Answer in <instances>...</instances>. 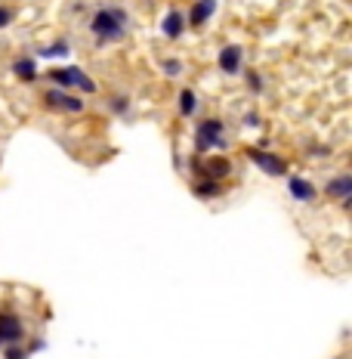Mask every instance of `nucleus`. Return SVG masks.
<instances>
[{
	"label": "nucleus",
	"mask_w": 352,
	"mask_h": 359,
	"mask_svg": "<svg viewBox=\"0 0 352 359\" xmlns=\"http://www.w3.org/2000/svg\"><path fill=\"white\" fill-rule=\"evenodd\" d=\"M287 192H291V198L300 205H312L315 198H319V189H315L306 177H297V174H287Z\"/></svg>",
	"instance_id": "obj_6"
},
{
	"label": "nucleus",
	"mask_w": 352,
	"mask_h": 359,
	"mask_svg": "<svg viewBox=\"0 0 352 359\" xmlns=\"http://www.w3.org/2000/svg\"><path fill=\"white\" fill-rule=\"evenodd\" d=\"M325 196L343 202V207H349V202H352V174H337L334 180H328Z\"/></svg>",
	"instance_id": "obj_8"
},
{
	"label": "nucleus",
	"mask_w": 352,
	"mask_h": 359,
	"mask_svg": "<svg viewBox=\"0 0 352 359\" xmlns=\"http://www.w3.org/2000/svg\"><path fill=\"white\" fill-rule=\"evenodd\" d=\"M127 31H130V16L121 6H99L90 19V34L99 47L118 44L127 38Z\"/></svg>",
	"instance_id": "obj_1"
},
{
	"label": "nucleus",
	"mask_w": 352,
	"mask_h": 359,
	"mask_svg": "<svg viewBox=\"0 0 352 359\" xmlns=\"http://www.w3.org/2000/svg\"><path fill=\"white\" fill-rule=\"evenodd\" d=\"M3 359H28L31 356V350H25L22 344H3Z\"/></svg>",
	"instance_id": "obj_17"
},
{
	"label": "nucleus",
	"mask_w": 352,
	"mask_h": 359,
	"mask_svg": "<svg viewBox=\"0 0 352 359\" xmlns=\"http://www.w3.org/2000/svg\"><path fill=\"white\" fill-rule=\"evenodd\" d=\"M127 105H130V99H127V96H114V99H109V109H112L114 115H127Z\"/></svg>",
	"instance_id": "obj_19"
},
{
	"label": "nucleus",
	"mask_w": 352,
	"mask_h": 359,
	"mask_svg": "<svg viewBox=\"0 0 352 359\" xmlns=\"http://www.w3.org/2000/svg\"><path fill=\"white\" fill-rule=\"evenodd\" d=\"M244 155H247V161L257 164L263 174H269V177H287V164H284L282 155L266 152V149H247Z\"/></svg>",
	"instance_id": "obj_4"
},
{
	"label": "nucleus",
	"mask_w": 352,
	"mask_h": 359,
	"mask_svg": "<svg viewBox=\"0 0 352 359\" xmlns=\"http://www.w3.org/2000/svg\"><path fill=\"white\" fill-rule=\"evenodd\" d=\"M13 75H16L22 84H34L38 81V66H34L31 56H22V59L13 62Z\"/></svg>",
	"instance_id": "obj_11"
},
{
	"label": "nucleus",
	"mask_w": 352,
	"mask_h": 359,
	"mask_svg": "<svg viewBox=\"0 0 352 359\" xmlns=\"http://www.w3.org/2000/svg\"><path fill=\"white\" fill-rule=\"evenodd\" d=\"M222 189H226V186H222L220 180H195V186H192L195 198H217V196H222Z\"/></svg>",
	"instance_id": "obj_13"
},
{
	"label": "nucleus",
	"mask_w": 352,
	"mask_h": 359,
	"mask_svg": "<svg viewBox=\"0 0 352 359\" xmlns=\"http://www.w3.org/2000/svg\"><path fill=\"white\" fill-rule=\"evenodd\" d=\"M49 81H53V87H59V90H68V87H77V90H84V93H96V81L87 75L84 68H77V66H66V68H53L49 71Z\"/></svg>",
	"instance_id": "obj_3"
},
{
	"label": "nucleus",
	"mask_w": 352,
	"mask_h": 359,
	"mask_svg": "<svg viewBox=\"0 0 352 359\" xmlns=\"http://www.w3.org/2000/svg\"><path fill=\"white\" fill-rule=\"evenodd\" d=\"M226 124L222 118H204L195 127V155H207L211 149H226Z\"/></svg>",
	"instance_id": "obj_2"
},
{
	"label": "nucleus",
	"mask_w": 352,
	"mask_h": 359,
	"mask_svg": "<svg viewBox=\"0 0 352 359\" xmlns=\"http://www.w3.org/2000/svg\"><path fill=\"white\" fill-rule=\"evenodd\" d=\"M13 22V10H6V6H0V28H6Z\"/></svg>",
	"instance_id": "obj_21"
},
{
	"label": "nucleus",
	"mask_w": 352,
	"mask_h": 359,
	"mask_svg": "<svg viewBox=\"0 0 352 359\" xmlns=\"http://www.w3.org/2000/svg\"><path fill=\"white\" fill-rule=\"evenodd\" d=\"M217 13V0H198L195 6H192V13H189V22L195 25V28H201L207 22V19Z\"/></svg>",
	"instance_id": "obj_12"
},
{
	"label": "nucleus",
	"mask_w": 352,
	"mask_h": 359,
	"mask_svg": "<svg viewBox=\"0 0 352 359\" xmlns=\"http://www.w3.org/2000/svg\"><path fill=\"white\" fill-rule=\"evenodd\" d=\"M247 90L250 93H263V75L260 71H247Z\"/></svg>",
	"instance_id": "obj_18"
},
{
	"label": "nucleus",
	"mask_w": 352,
	"mask_h": 359,
	"mask_svg": "<svg viewBox=\"0 0 352 359\" xmlns=\"http://www.w3.org/2000/svg\"><path fill=\"white\" fill-rule=\"evenodd\" d=\"M68 53H71V47H68V41H66V38L53 41L49 47L40 50V56H44V59H62V56H68Z\"/></svg>",
	"instance_id": "obj_15"
},
{
	"label": "nucleus",
	"mask_w": 352,
	"mask_h": 359,
	"mask_svg": "<svg viewBox=\"0 0 352 359\" xmlns=\"http://www.w3.org/2000/svg\"><path fill=\"white\" fill-rule=\"evenodd\" d=\"M161 31L167 41H179L185 34V16L179 10H167V16H164V22H161Z\"/></svg>",
	"instance_id": "obj_10"
},
{
	"label": "nucleus",
	"mask_w": 352,
	"mask_h": 359,
	"mask_svg": "<svg viewBox=\"0 0 352 359\" xmlns=\"http://www.w3.org/2000/svg\"><path fill=\"white\" fill-rule=\"evenodd\" d=\"M25 337V322L13 313H0V347L3 344H19Z\"/></svg>",
	"instance_id": "obj_7"
},
{
	"label": "nucleus",
	"mask_w": 352,
	"mask_h": 359,
	"mask_svg": "<svg viewBox=\"0 0 352 359\" xmlns=\"http://www.w3.org/2000/svg\"><path fill=\"white\" fill-rule=\"evenodd\" d=\"M44 105L49 112H68V115H81L84 112V99L71 96V93L59 90V87H53V90L44 93Z\"/></svg>",
	"instance_id": "obj_5"
},
{
	"label": "nucleus",
	"mask_w": 352,
	"mask_h": 359,
	"mask_svg": "<svg viewBox=\"0 0 352 359\" xmlns=\"http://www.w3.org/2000/svg\"><path fill=\"white\" fill-rule=\"evenodd\" d=\"M241 59H244V50L238 44H226L220 50V56H217V66H220L222 75H238Z\"/></svg>",
	"instance_id": "obj_9"
},
{
	"label": "nucleus",
	"mask_w": 352,
	"mask_h": 359,
	"mask_svg": "<svg viewBox=\"0 0 352 359\" xmlns=\"http://www.w3.org/2000/svg\"><path fill=\"white\" fill-rule=\"evenodd\" d=\"M183 62H179V59H174V56H164V59H161V71H164V75H167V78H179V75H183Z\"/></svg>",
	"instance_id": "obj_16"
},
{
	"label": "nucleus",
	"mask_w": 352,
	"mask_h": 359,
	"mask_svg": "<svg viewBox=\"0 0 352 359\" xmlns=\"http://www.w3.org/2000/svg\"><path fill=\"white\" fill-rule=\"evenodd\" d=\"M198 93L195 90H192V87H183V90H179V105H176V109H179V115H183V118H192V115H195L198 112Z\"/></svg>",
	"instance_id": "obj_14"
},
{
	"label": "nucleus",
	"mask_w": 352,
	"mask_h": 359,
	"mask_svg": "<svg viewBox=\"0 0 352 359\" xmlns=\"http://www.w3.org/2000/svg\"><path fill=\"white\" fill-rule=\"evenodd\" d=\"M260 124H263V121H260V115H257V112L244 115V127H260Z\"/></svg>",
	"instance_id": "obj_20"
}]
</instances>
